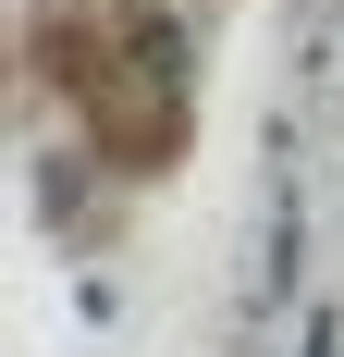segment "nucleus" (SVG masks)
Instances as JSON below:
<instances>
[{"mask_svg":"<svg viewBox=\"0 0 344 357\" xmlns=\"http://www.w3.org/2000/svg\"><path fill=\"white\" fill-rule=\"evenodd\" d=\"M308 357H344V333H332V321H320V333H308Z\"/></svg>","mask_w":344,"mask_h":357,"instance_id":"1","label":"nucleus"}]
</instances>
